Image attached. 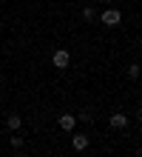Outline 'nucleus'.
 Here are the masks:
<instances>
[{"label":"nucleus","mask_w":142,"mask_h":157,"mask_svg":"<svg viewBox=\"0 0 142 157\" xmlns=\"http://www.w3.org/2000/svg\"><path fill=\"white\" fill-rule=\"evenodd\" d=\"M57 126H60L63 132H74V126H77V117H74V114H60V117H57Z\"/></svg>","instance_id":"obj_4"},{"label":"nucleus","mask_w":142,"mask_h":157,"mask_svg":"<svg viewBox=\"0 0 142 157\" xmlns=\"http://www.w3.org/2000/svg\"><path fill=\"white\" fill-rule=\"evenodd\" d=\"M88 143H91L88 134H74V137H71V149H74V151H85V149H88Z\"/></svg>","instance_id":"obj_5"},{"label":"nucleus","mask_w":142,"mask_h":157,"mask_svg":"<svg viewBox=\"0 0 142 157\" xmlns=\"http://www.w3.org/2000/svg\"><path fill=\"white\" fill-rule=\"evenodd\" d=\"M20 157H31V154H20Z\"/></svg>","instance_id":"obj_12"},{"label":"nucleus","mask_w":142,"mask_h":157,"mask_svg":"<svg viewBox=\"0 0 142 157\" xmlns=\"http://www.w3.org/2000/svg\"><path fill=\"white\" fill-rule=\"evenodd\" d=\"M12 146H14V149H23V137H17L14 132H12Z\"/></svg>","instance_id":"obj_10"},{"label":"nucleus","mask_w":142,"mask_h":157,"mask_svg":"<svg viewBox=\"0 0 142 157\" xmlns=\"http://www.w3.org/2000/svg\"><path fill=\"white\" fill-rule=\"evenodd\" d=\"M97 20L105 26V29H117V26L122 23V12L119 9H105L102 14H97Z\"/></svg>","instance_id":"obj_1"},{"label":"nucleus","mask_w":142,"mask_h":157,"mask_svg":"<svg viewBox=\"0 0 142 157\" xmlns=\"http://www.w3.org/2000/svg\"><path fill=\"white\" fill-rule=\"evenodd\" d=\"M51 63H54V69H68V63H71V54L65 52V49H57L51 54Z\"/></svg>","instance_id":"obj_2"},{"label":"nucleus","mask_w":142,"mask_h":157,"mask_svg":"<svg viewBox=\"0 0 142 157\" xmlns=\"http://www.w3.org/2000/svg\"><path fill=\"white\" fill-rule=\"evenodd\" d=\"M74 117L82 120V123H91V120H94V112H91V109H82V112H80V114H74Z\"/></svg>","instance_id":"obj_8"},{"label":"nucleus","mask_w":142,"mask_h":157,"mask_svg":"<svg viewBox=\"0 0 142 157\" xmlns=\"http://www.w3.org/2000/svg\"><path fill=\"white\" fill-rule=\"evenodd\" d=\"M20 126H23V117L20 114H6V128H9V132H20Z\"/></svg>","instance_id":"obj_6"},{"label":"nucleus","mask_w":142,"mask_h":157,"mask_svg":"<svg viewBox=\"0 0 142 157\" xmlns=\"http://www.w3.org/2000/svg\"><path fill=\"white\" fill-rule=\"evenodd\" d=\"M108 126H111V128H117V132L128 128V114H122V112H114V114L108 117Z\"/></svg>","instance_id":"obj_3"},{"label":"nucleus","mask_w":142,"mask_h":157,"mask_svg":"<svg viewBox=\"0 0 142 157\" xmlns=\"http://www.w3.org/2000/svg\"><path fill=\"white\" fill-rule=\"evenodd\" d=\"M82 20L85 23H94V20H97V9H94V6H85L82 9Z\"/></svg>","instance_id":"obj_7"},{"label":"nucleus","mask_w":142,"mask_h":157,"mask_svg":"<svg viewBox=\"0 0 142 157\" xmlns=\"http://www.w3.org/2000/svg\"><path fill=\"white\" fill-rule=\"evenodd\" d=\"M128 77H131V80L139 77V66H137V63H131V66H128Z\"/></svg>","instance_id":"obj_9"},{"label":"nucleus","mask_w":142,"mask_h":157,"mask_svg":"<svg viewBox=\"0 0 142 157\" xmlns=\"http://www.w3.org/2000/svg\"><path fill=\"white\" fill-rule=\"evenodd\" d=\"M97 3H108V0H97Z\"/></svg>","instance_id":"obj_11"}]
</instances>
